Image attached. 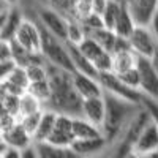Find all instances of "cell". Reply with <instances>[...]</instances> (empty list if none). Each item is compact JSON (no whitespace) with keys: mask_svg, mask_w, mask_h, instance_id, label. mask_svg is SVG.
I'll return each mask as SVG.
<instances>
[{"mask_svg":"<svg viewBox=\"0 0 158 158\" xmlns=\"http://www.w3.org/2000/svg\"><path fill=\"white\" fill-rule=\"evenodd\" d=\"M49 82H51V100L46 109L57 114L81 117L82 115V98L77 94L73 82V74L49 65Z\"/></svg>","mask_w":158,"mask_h":158,"instance_id":"cell-1","label":"cell"},{"mask_svg":"<svg viewBox=\"0 0 158 158\" xmlns=\"http://www.w3.org/2000/svg\"><path fill=\"white\" fill-rule=\"evenodd\" d=\"M43 44H41V54L44 56L48 65H52L56 68H60L63 71H68V73H74L76 68L73 65L71 60V54H70V49L68 44L62 41V40L56 38L54 35H51L49 32H46L43 27Z\"/></svg>","mask_w":158,"mask_h":158,"instance_id":"cell-2","label":"cell"},{"mask_svg":"<svg viewBox=\"0 0 158 158\" xmlns=\"http://www.w3.org/2000/svg\"><path fill=\"white\" fill-rule=\"evenodd\" d=\"M98 82L103 87L104 94H111L114 97H118L122 100H127L130 103L135 104H141L142 103V95L139 90L130 89L127 84L122 82V79L118 77L117 74L108 71V73H100L98 74Z\"/></svg>","mask_w":158,"mask_h":158,"instance_id":"cell-3","label":"cell"},{"mask_svg":"<svg viewBox=\"0 0 158 158\" xmlns=\"http://www.w3.org/2000/svg\"><path fill=\"white\" fill-rule=\"evenodd\" d=\"M130 48L139 59H147L150 60L155 52L158 51L156 38L152 30V27H144V25H136L135 32L128 38Z\"/></svg>","mask_w":158,"mask_h":158,"instance_id":"cell-4","label":"cell"},{"mask_svg":"<svg viewBox=\"0 0 158 158\" xmlns=\"http://www.w3.org/2000/svg\"><path fill=\"white\" fill-rule=\"evenodd\" d=\"M18 44L25 48L27 51L32 52H41V44H43V30L35 19L25 16L22 24L19 25V29L15 35V40Z\"/></svg>","mask_w":158,"mask_h":158,"instance_id":"cell-5","label":"cell"},{"mask_svg":"<svg viewBox=\"0 0 158 158\" xmlns=\"http://www.w3.org/2000/svg\"><path fill=\"white\" fill-rule=\"evenodd\" d=\"M79 51L89 59V62L95 67V70L100 73H108L112 70V54L103 49L95 40L87 36L84 41L77 46Z\"/></svg>","mask_w":158,"mask_h":158,"instance_id":"cell-6","label":"cell"},{"mask_svg":"<svg viewBox=\"0 0 158 158\" xmlns=\"http://www.w3.org/2000/svg\"><path fill=\"white\" fill-rule=\"evenodd\" d=\"M0 40L3 41H13L15 35L19 29V25L22 24L25 15L21 6L11 8L5 3L0 2Z\"/></svg>","mask_w":158,"mask_h":158,"instance_id":"cell-7","label":"cell"},{"mask_svg":"<svg viewBox=\"0 0 158 158\" xmlns=\"http://www.w3.org/2000/svg\"><path fill=\"white\" fill-rule=\"evenodd\" d=\"M138 71H139V92L144 98H150L158 101V73L153 65L147 59L138 60Z\"/></svg>","mask_w":158,"mask_h":158,"instance_id":"cell-8","label":"cell"},{"mask_svg":"<svg viewBox=\"0 0 158 158\" xmlns=\"http://www.w3.org/2000/svg\"><path fill=\"white\" fill-rule=\"evenodd\" d=\"M127 3L138 25L150 27L158 15V0H122Z\"/></svg>","mask_w":158,"mask_h":158,"instance_id":"cell-9","label":"cell"},{"mask_svg":"<svg viewBox=\"0 0 158 158\" xmlns=\"http://www.w3.org/2000/svg\"><path fill=\"white\" fill-rule=\"evenodd\" d=\"M74 141L76 138L73 133V117L59 114L54 131H52L48 142L52 144V146H59V147H71Z\"/></svg>","mask_w":158,"mask_h":158,"instance_id":"cell-10","label":"cell"},{"mask_svg":"<svg viewBox=\"0 0 158 158\" xmlns=\"http://www.w3.org/2000/svg\"><path fill=\"white\" fill-rule=\"evenodd\" d=\"M29 87H30V79L27 70L21 67H18L6 79L0 81V92L2 94H10L16 97H22L24 94H27Z\"/></svg>","mask_w":158,"mask_h":158,"instance_id":"cell-11","label":"cell"},{"mask_svg":"<svg viewBox=\"0 0 158 158\" xmlns=\"http://www.w3.org/2000/svg\"><path fill=\"white\" fill-rule=\"evenodd\" d=\"M0 141L5 142L10 149H15V150H19V152H24V150H27V149L35 146L33 136L29 135L21 123L15 125L10 131H6V133H0Z\"/></svg>","mask_w":158,"mask_h":158,"instance_id":"cell-12","label":"cell"},{"mask_svg":"<svg viewBox=\"0 0 158 158\" xmlns=\"http://www.w3.org/2000/svg\"><path fill=\"white\" fill-rule=\"evenodd\" d=\"M81 117H84L85 120L92 122L94 125L103 128L104 120H106V100H104V94L101 97L84 100Z\"/></svg>","mask_w":158,"mask_h":158,"instance_id":"cell-13","label":"cell"},{"mask_svg":"<svg viewBox=\"0 0 158 158\" xmlns=\"http://www.w3.org/2000/svg\"><path fill=\"white\" fill-rule=\"evenodd\" d=\"M133 150H136L139 155H149L153 152H158V127L150 122L142 128L138 139L135 141Z\"/></svg>","mask_w":158,"mask_h":158,"instance_id":"cell-14","label":"cell"},{"mask_svg":"<svg viewBox=\"0 0 158 158\" xmlns=\"http://www.w3.org/2000/svg\"><path fill=\"white\" fill-rule=\"evenodd\" d=\"M73 82H74V87H76L77 94L81 95L82 100L101 97L104 94L101 84L98 82V77H94V76H89V74H84V73L74 71L73 73Z\"/></svg>","mask_w":158,"mask_h":158,"instance_id":"cell-15","label":"cell"},{"mask_svg":"<svg viewBox=\"0 0 158 158\" xmlns=\"http://www.w3.org/2000/svg\"><path fill=\"white\" fill-rule=\"evenodd\" d=\"M71 149L81 158H98L108 149V141L104 136L97 139H76Z\"/></svg>","mask_w":158,"mask_h":158,"instance_id":"cell-16","label":"cell"},{"mask_svg":"<svg viewBox=\"0 0 158 158\" xmlns=\"http://www.w3.org/2000/svg\"><path fill=\"white\" fill-rule=\"evenodd\" d=\"M138 60L139 57L135 54L133 51H123V52H117L112 54V70L111 73L122 76L131 70L138 68Z\"/></svg>","mask_w":158,"mask_h":158,"instance_id":"cell-17","label":"cell"},{"mask_svg":"<svg viewBox=\"0 0 158 158\" xmlns=\"http://www.w3.org/2000/svg\"><path fill=\"white\" fill-rule=\"evenodd\" d=\"M57 117H59L57 112L51 111V109H44L43 117H41V122H40V127L36 130V133L33 135L35 144H43V142H48L49 141L52 131H54Z\"/></svg>","mask_w":158,"mask_h":158,"instance_id":"cell-18","label":"cell"},{"mask_svg":"<svg viewBox=\"0 0 158 158\" xmlns=\"http://www.w3.org/2000/svg\"><path fill=\"white\" fill-rule=\"evenodd\" d=\"M73 133L76 139H97L103 138V130L92 122L85 120L84 117L73 118Z\"/></svg>","mask_w":158,"mask_h":158,"instance_id":"cell-19","label":"cell"},{"mask_svg":"<svg viewBox=\"0 0 158 158\" xmlns=\"http://www.w3.org/2000/svg\"><path fill=\"white\" fill-rule=\"evenodd\" d=\"M38 158H81L71 147H59L49 142L35 144Z\"/></svg>","mask_w":158,"mask_h":158,"instance_id":"cell-20","label":"cell"},{"mask_svg":"<svg viewBox=\"0 0 158 158\" xmlns=\"http://www.w3.org/2000/svg\"><path fill=\"white\" fill-rule=\"evenodd\" d=\"M136 21L133 18V15H131V11L128 10L127 3L123 2V8H122V13H120V18H118L117 24H115V29L114 32L117 33V36H122V38H130L131 33L135 32L136 29Z\"/></svg>","mask_w":158,"mask_h":158,"instance_id":"cell-21","label":"cell"},{"mask_svg":"<svg viewBox=\"0 0 158 158\" xmlns=\"http://www.w3.org/2000/svg\"><path fill=\"white\" fill-rule=\"evenodd\" d=\"M68 49H70V54H71V60H73V65L76 71L79 73H84V74H89V76H94V77H98V71L95 70V67L89 62V59L79 51L77 46L74 44H68Z\"/></svg>","mask_w":158,"mask_h":158,"instance_id":"cell-22","label":"cell"},{"mask_svg":"<svg viewBox=\"0 0 158 158\" xmlns=\"http://www.w3.org/2000/svg\"><path fill=\"white\" fill-rule=\"evenodd\" d=\"M122 8H123V2H122V0H109L106 8H104V11L101 13L104 27L109 29V30L115 29V24H117L118 18H120Z\"/></svg>","mask_w":158,"mask_h":158,"instance_id":"cell-23","label":"cell"},{"mask_svg":"<svg viewBox=\"0 0 158 158\" xmlns=\"http://www.w3.org/2000/svg\"><path fill=\"white\" fill-rule=\"evenodd\" d=\"M44 109H46L44 104L27 92V94H24V95L21 97V101H19V118H21V117L32 115V114L43 112Z\"/></svg>","mask_w":158,"mask_h":158,"instance_id":"cell-24","label":"cell"},{"mask_svg":"<svg viewBox=\"0 0 158 158\" xmlns=\"http://www.w3.org/2000/svg\"><path fill=\"white\" fill-rule=\"evenodd\" d=\"M92 40H95V41L103 48V49H106L108 52H114V48H115V43H117V33L114 30H109V29H101V30H97L94 33H90L89 35Z\"/></svg>","mask_w":158,"mask_h":158,"instance_id":"cell-25","label":"cell"},{"mask_svg":"<svg viewBox=\"0 0 158 158\" xmlns=\"http://www.w3.org/2000/svg\"><path fill=\"white\" fill-rule=\"evenodd\" d=\"M44 3L52 8L54 11H57L59 15H62L63 18H67L68 21L77 19L76 13H74V3L73 0H44Z\"/></svg>","mask_w":158,"mask_h":158,"instance_id":"cell-26","label":"cell"},{"mask_svg":"<svg viewBox=\"0 0 158 158\" xmlns=\"http://www.w3.org/2000/svg\"><path fill=\"white\" fill-rule=\"evenodd\" d=\"M29 94L33 95L36 100H40L46 108V104L51 100V82H49V79L40 81V82H32L30 87H29Z\"/></svg>","mask_w":158,"mask_h":158,"instance_id":"cell-27","label":"cell"},{"mask_svg":"<svg viewBox=\"0 0 158 158\" xmlns=\"http://www.w3.org/2000/svg\"><path fill=\"white\" fill-rule=\"evenodd\" d=\"M85 38H87V33H85L84 27L81 25V22H79V19L70 21L68 22V40H67V44L79 46Z\"/></svg>","mask_w":158,"mask_h":158,"instance_id":"cell-28","label":"cell"},{"mask_svg":"<svg viewBox=\"0 0 158 158\" xmlns=\"http://www.w3.org/2000/svg\"><path fill=\"white\" fill-rule=\"evenodd\" d=\"M79 22H81V25L84 27L87 36L90 33H94L97 30H101V29H106L104 27V22H103V18L101 15H98V13H92V15L82 18V19H79Z\"/></svg>","mask_w":158,"mask_h":158,"instance_id":"cell-29","label":"cell"},{"mask_svg":"<svg viewBox=\"0 0 158 158\" xmlns=\"http://www.w3.org/2000/svg\"><path fill=\"white\" fill-rule=\"evenodd\" d=\"M19 101H21V97L2 94V92H0V106H2L3 112H8V114L19 117Z\"/></svg>","mask_w":158,"mask_h":158,"instance_id":"cell-30","label":"cell"},{"mask_svg":"<svg viewBox=\"0 0 158 158\" xmlns=\"http://www.w3.org/2000/svg\"><path fill=\"white\" fill-rule=\"evenodd\" d=\"M44 112V111H43ZM43 112H38V114H32V115H27V117H21L19 118V123L25 128L29 135H35L36 130L40 127V122H41V117H43Z\"/></svg>","mask_w":158,"mask_h":158,"instance_id":"cell-31","label":"cell"},{"mask_svg":"<svg viewBox=\"0 0 158 158\" xmlns=\"http://www.w3.org/2000/svg\"><path fill=\"white\" fill-rule=\"evenodd\" d=\"M73 3L77 19H82L94 13V0H73Z\"/></svg>","mask_w":158,"mask_h":158,"instance_id":"cell-32","label":"cell"},{"mask_svg":"<svg viewBox=\"0 0 158 158\" xmlns=\"http://www.w3.org/2000/svg\"><path fill=\"white\" fill-rule=\"evenodd\" d=\"M18 123H19V117L2 111V114H0V133H6Z\"/></svg>","mask_w":158,"mask_h":158,"instance_id":"cell-33","label":"cell"},{"mask_svg":"<svg viewBox=\"0 0 158 158\" xmlns=\"http://www.w3.org/2000/svg\"><path fill=\"white\" fill-rule=\"evenodd\" d=\"M141 106L146 109V112H147V114L150 115V118H152V122L158 127V101L150 100V98H144V97H142Z\"/></svg>","mask_w":158,"mask_h":158,"instance_id":"cell-34","label":"cell"},{"mask_svg":"<svg viewBox=\"0 0 158 158\" xmlns=\"http://www.w3.org/2000/svg\"><path fill=\"white\" fill-rule=\"evenodd\" d=\"M122 79V82L123 84H127L130 89H135V90H139V71H138V68H135V70H131V71H128V73H125V74H122V76H118Z\"/></svg>","mask_w":158,"mask_h":158,"instance_id":"cell-35","label":"cell"},{"mask_svg":"<svg viewBox=\"0 0 158 158\" xmlns=\"http://www.w3.org/2000/svg\"><path fill=\"white\" fill-rule=\"evenodd\" d=\"M18 68V65L15 60H6V62H0V81L6 79L13 71Z\"/></svg>","mask_w":158,"mask_h":158,"instance_id":"cell-36","label":"cell"},{"mask_svg":"<svg viewBox=\"0 0 158 158\" xmlns=\"http://www.w3.org/2000/svg\"><path fill=\"white\" fill-rule=\"evenodd\" d=\"M6 60H13L11 41H3V40H0V62H6Z\"/></svg>","mask_w":158,"mask_h":158,"instance_id":"cell-37","label":"cell"},{"mask_svg":"<svg viewBox=\"0 0 158 158\" xmlns=\"http://www.w3.org/2000/svg\"><path fill=\"white\" fill-rule=\"evenodd\" d=\"M109 0H94V13H98V15H101V13L104 11V8H106Z\"/></svg>","mask_w":158,"mask_h":158,"instance_id":"cell-38","label":"cell"},{"mask_svg":"<svg viewBox=\"0 0 158 158\" xmlns=\"http://www.w3.org/2000/svg\"><path fill=\"white\" fill-rule=\"evenodd\" d=\"M0 158H22V152L15 150V149H8L6 152L0 155Z\"/></svg>","mask_w":158,"mask_h":158,"instance_id":"cell-39","label":"cell"},{"mask_svg":"<svg viewBox=\"0 0 158 158\" xmlns=\"http://www.w3.org/2000/svg\"><path fill=\"white\" fill-rule=\"evenodd\" d=\"M22 158H38V153H36L35 146L30 147V149H27V150H24L22 152Z\"/></svg>","mask_w":158,"mask_h":158,"instance_id":"cell-40","label":"cell"},{"mask_svg":"<svg viewBox=\"0 0 158 158\" xmlns=\"http://www.w3.org/2000/svg\"><path fill=\"white\" fill-rule=\"evenodd\" d=\"M0 2L8 5V6H11V8H18V6H21L22 0H0Z\"/></svg>","mask_w":158,"mask_h":158,"instance_id":"cell-41","label":"cell"},{"mask_svg":"<svg viewBox=\"0 0 158 158\" xmlns=\"http://www.w3.org/2000/svg\"><path fill=\"white\" fill-rule=\"evenodd\" d=\"M152 30H153V33H155V38H156V44H158V15H156V18L153 19V22H152Z\"/></svg>","mask_w":158,"mask_h":158,"instance_id":"cell-42","label":"cell"},{"mask_svg":"<svg viewBox=\"0 0 158 158\" xmlns=\"http://www.w3.org/2000/svg\"><path fill=\"white\" fill-rule=\"evenodd\" d=\"M150 62H152V65H153V68L156 70V73H158V51L155 52V56L150 59Z\"/></svg>","mask_w":158,"mask_h":158,"instance_id":"cell-43","label":"cell"},{"mask_svg":"<svg viewBox=\"0 0 158 158\" xmlns=\"http://www.w3.org/2000/svg\"><path fill=\"white\" fill-rule=\"evenodd\" d=\"M142 158H158V152H153V153H149V155H144Z\"/></svg>","mask_w":158,"mask_h":158,"instance_id":"cell-44","label":"cell"}]
</instances>
